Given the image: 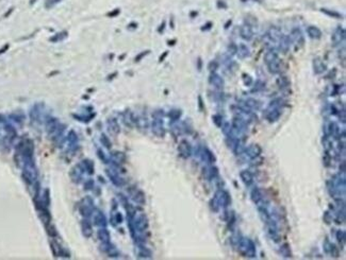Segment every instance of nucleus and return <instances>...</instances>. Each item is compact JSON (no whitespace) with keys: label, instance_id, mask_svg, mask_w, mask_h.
<instances>
[{"label":"nucleus","instance_id":"obj_56","mask_svg":"<svg viewBox=\"0 0 346 260\" xmlns=\"http://www.w3.org/2000/svg\"><path fill=\"white\" fill-rule=\"evenodd\" d=\"M166 55H167V52H165V53H164V54H163L162 56H161V58H160V62H162L163 60H164V58H165Z\"/></svg>","mask_w":346,"mask_h":260},{"label":"nucleus","instance_id":"obj_47","mask_svg":"<svg viewBox=\"0 0 346 260\" xmlns=\"http://www.w3.org/2000/svg\"><path fill=\"white\" fill-rule=\"evenodd\" d=\"M237 48H238V46L235 45V44L232 43L229 45V47H228V51H229V53L231 54V55H234V54L237 53Z\"/></svg>","mask_w":346,"mask_h":260},{"label":"nucleus","instance_id":"obj_35","mask_svg":"<svg viewBox=\"0 0 346 260\" xmlns=\"http://www.w3.org/2000/svg\"><path fill=\"white\" fill-rule=\"evenodd\" d=\"M322 12L325 13L326 15L330 16V17H332V18H342L341 14L336 12V11H331V10H328V9H322Z\"/></svg>","mask_w":346,"mask_h":260},{"label":"nucleus","instance_id":"obj_16","mask_svg":"<svg viewBox=\"0 0 346 260\" xmlns=\"http://www.w3.org/2000/svg\"><path fill=\"white\" fill-rule=\"evenodd\" d=\"M243 102H244V104L250 111H259L261 109V105H262L259 100H257V99L254 98H247L245 100H243Z\"/></svg>","mask_w":346,"mask_h":260},{"label":"nucleus","instance_id":"obj_54","mask_svg":"<svg viewBox=\"0 0 346 260\" xmlns=\"http://www.w3.org/2000/svg\"><path fill=\"white\" fill-rule=\"evenodd\" d=\"M201 65H202L201 58H198V70H200V69H201Z\"/></svg>","mask_w":346,"mask_h":260},{"label":"nucleus","instance_id":"obj_19","mask_svg":"<svg viewBox=\"0 0 346 260\" xmlns=\"http://www.w3.org/2000/svg\"><path fill=\"white\" fill-rule=\"evenodd\" d=\"M240 178L246 186H250L254 183V176L249 170H242L240 172Z\"/></svg>","mask_w":346,"mask_h":260},{"label":"nucleus","instance_id":"obj_34","mask_svg":"<svg viewBox=\"0 0 346 260\" xmlns=\"http://www.w3.org/2000/svg\"><path fill=\"white\" fill-rule=\"evenodd\" d=\"M209 205H210V209L212 210L213 212H218L219 211V205L218 203H217V201L215 200V197H212L211 200H210V202H209Z\"/></svg>","mask_w":346,"mask_h":260},{"label":"nucleus","instance_id":"obj_20","mask_svg":"<svg viewBox=\"0 0 346 260\" xmlns=\"http://www.w3.org/2000/svg\"><path fill=\"white\" fill-rule=\"evenodd\" d=\"M147 227H148L147 218H146L145 215H141L138 218V220H136V222H135V228L139 229V232H144L145 229H147Z\"/></svg>","mask_w":346,"mask_h":260},{"label":"nucleus","instance_id":"obj_15","mask_svg":"<svg viewBox=\"0 0 346 260\" xmlns=\"http://www.w3.org/2000/svg\"><path fill=\"white\" fill-rule=\"evenodd\" d=\"M326 65L321 58H315L313 60V69H314V73L315 74H322L323 72L326 71Z\"/></svg>","mask_w":346,"mask_h":260},{"label":"nucleus","instance_id":"obj_10","mask_svg":"<svg viewBox=\"0 0 346 260\" xmlns=\"http://www.w3.org/2000/svg\"><path fill=\"white\" fill-rule=\"evenodd\" d=\"M200 155H201V159H202L204 162H208V164L212 165V164H214V162H216V157H215L214 153L210 149H208L207 146H204V148H202V150H201V152H200Z\"/></svg>","mask_w":346,"mask_h":260},{"label":"nucleus","instance_id":"obj_41","mask_svg":"<svg viewBox=\"0 0 346 260\" xmlns=\"http://www.w3.org/2000/svg\"><path fill=\"white\" fill-rule=\"evenodd\" d=\"M124 121H125V123L127 124V125H131V124H132L133 118H132V115H131V113L127 111V113L124 115Z\"/></svg>","mask_w":346,"mask_h":260},{"label":"nucleus","instance_id":"obj_18","mask_svg":"<svg viewBox=\"0 0 346 260\" xmlns=\"http://www.w3.org/2000/svg\"><path fill=\"white\" fill-rule=\"evenodd\" d=\"M250 199L256 205H259L263 202V197L262 192L258 187H254V189L250 191Z\"/></svg>","mask_w":346,"mask_h":260},{"label":"nucleus","instance_id":"obj_1","mask_svg":"<svg viewBox=\"0 0 346 260\" xmlns=\"http://www.w3.org/2000/svg\"><path fill=\"white\" fill-rule=\"evenodd\" d=\"M284 106V102L282 99H274L270 102L267 109L264 111V117L270 122H276L281 116V111Z\"/></svg>","mask_w":346,"mask_h":260},{"label":"nucleus","instance_id":"obj_23","mask_svg":"<svg viewBox=\"0 0 346 260\" xmlns=\"http://www.w3.org/2000/svg\"><path fill=\"white\" fill-rule=\"evenodd\" d=\"M307 32H308L309 37L312 39H320L322 37V31L315 25H309L307 28Z\"/></svg>","mask_w":346,"mask_h":260},{"label":"nucleus","instance_id":"obj_6","mask_svg":"<svg viewBox=\"0 0 346 260\" xmlns=\"http://www.w3.org/2000/svg\"><path fill=\"white\" fill-rule=\"evenodd\" d=\"M345 30H344V28H342L341 25H339V27H336V29L334 31V33H332V36H331V41H332V43H334V46H338V45H341V43H343L344 41H345Z\"/></svg>","mask_w":346,"mask_h":260},{"label":"nucleus","instance_id":"obj_29","mask_svg":"<svg viewBox=\"0 0 346 260\" xmlns=\"http://www.w3.org/2000/svg\"><path fill=\"white\" fill-rule=\"evenodd\" d=\"M336 240H338L339 244L341 245V246H344V244H345V239H346V234L344 230H338L336 234Z\"/></svg>","mask_w":346,"mask_h":260},{"label":"nucleus","instance_id":"obj_40","mask_svg":"<svg viewBox=\"0 0 346 260\" xmlns=\"http://www.w3.org/2000/svg\"><path fill=\"white\" fill-rule=\"evenodd\" d=\"M329 254L331 255V257H334V258H338L339 256H340V251H339V248H336L334 243H331V248H330Z\"/></svg>","mask_w":346,"mask_h":260},{"label":"nucleus","instance_id":"obj_26","mask_svg":"<svg viewBox=\"0 0 346 260\" xmlns=\"http://www.w3.org/2000/svg\"><path fill=\"white\" fill-rule=\"evenodd\" d=\"M108 125H109V130H110V132H111L112 134L116 135V134H118V133L120 132L119 125H118V123H117V121L115 120V119H109V121H108Z\"/></svg>","mask_w":346,"mask_h":260},{"label":"nucleus","instance_id":"obj_8","mask_svg":"<svg viewBox=\"0 0 346 260\" xmlns=\"http://www.w3.org/2000/svg\"><path fill=\"white\" fill-rule=\"evenodd\" d=\"M209 83L217 89H223L225 86L224 79L221 78L219 74H217L216 72H211V74L209 76Z\"/></svg>","mask_w":346,"mask_h":260},{"label":"nucleus","instance_id":"obj_50","mask_svg":"<svg viewBox=\"0 0 346 260\" xmlns=\"http://www.w3.org/2000/svg\"><path fill=\"white\" fill-rule=\"evenodd\" d=\"M115 218H116V222L117 223H122V215H120L119 212H117L116 216H115Z\"/></svg>","mask_w":346,"mask_h":260},{"label":"nucleus","instance_id":"obj_25","mask_svg":"<svg viewBox=\"0 0 346 260\" xmlns=\"http://www.w3.org/2000/svg\"><path fill=\"white\" fill-rule=\"evenodd\" d=\"M280 254L283 258H292V251H291V246L289 243H283L280 246Z\"/></svg>","mask_w":346,"mask_h":260},{"label":"nucleus","instance_id":"obj_46","mask_svg":"<svg viewBox=\"0 0 346 260\" xmlns=\"http://www.w3.org/2000/svg\"><path fill=\"white\" fill-rule=\"evenodd\" d=\"M213 100L217 102L224 101V95L221 92H213Z\"/></svg>","mask_w":346,"mask_h":260},{"label":"nucleus","instance_id":"obj_33","mask_svg":"<svg viewBox=\"0 0 346 260\" xmlns=\"http://www.w3.org/2000/svg\"><path fill=\"white\" fill-rule=\"evenodd\" d=\"M113 159H114L117 164H122L126 160V156L122 152H115L114 154H113Z\"/></svg>","mask_w":346,"mask_h":260},{"label":"nucleus","instance_id":"obj_14","mask_svg":"<svg viewBox=\"0 0 346 260\" xmlns=\"http://www.w3.org/2000/svg\"><path fill=\"white\" fill-rule=\"evenodd\" d=\"M278 48L280 49V50L282 51L283 53H287L289 51V49H290V46H291V39L289 36L287 35H281V37L279 38V41H278Z\"/></svg>","mask_w":346,"mask_h":260},{"label":"nucleus","instance_id":"obj_37","mask_svg":"<svg viewBox=\"0 0 346 260\" xmlns=\"http://www.w3.org/2000/svg\"><path fill=\"white\" fill-rule=\"evenodd\" d=\"M168 116H169V118H171L173 121H176V120H178V119L181 117V111H179V109H173V111H169Z\"/></svg>","mask_w":346,"mask_h":260},{"label":"nucleus","instance_id":"obj_42","mask_svg":"<svg viewBox=\"0 0 346 260\" xmlns=\"http://www.w3.org/2000/svg\"><path fill=\"white\" fill-rule=\"evenodd\" d=\"M323 219H324V222L326 223V224H330L331 222H332V215H331L329 211H325L324 212V216H323Z\"/></svg>","mask_w":346,"mask_h":260},{"label":"nucleus","instance_id":"obj_31","mask_svg":"<svg viewBox=\"0 0 346 260\" xmlns=\"http://www.w3.org/2000/svg\"><path fill=\"white\" fill-rule=\"evenodd\" d=\"M212 120H213V123L217 126V127H221V125L224 124V118L223 116L219 114H215L212 116Z\"/></svg>","mask_w":346,"mask_h":260},{"label":"nucleus","instance_id":"obj_22","mask_svg":"<svg viewBox=\"0 0 346 260\" xmlns=\"http://www.w3.org/2000/svg\"><path fill=\"white\" fill-rule=\"evenodd\" d=\"M280 64H281V62H280V58H278L276 60H274V61L266 64L267 69H268V71L272 74H277V73L280 72Z\"/></svg>","mask_w":346,"mask_h":260},{"label":"nucleus","instance_id":"obj_7","mask_svg":"<svg viewBox=\"0 0 346 260\" xmlns=\"http://www.w3.org/2000/svg\"><path fill=\"white\" fill-rule=\"evenodd\" d=\"M152 132L155 136L163 137L165 135V129L163 126V120L161 117H155L152 122Z\"/></svg>","mask_w":346,"mask_h":260},{"label":"nucleus","instance_id":"obj_39","mask_svg":"<svg viewBox=\"0 0 346 260\" xmlns=\"http://www.w3.org/2000/svg\"><path fill=\"white\" fill-rule=\"evenodd\" d=\"M218 66H219V64L217 63L216 61H211L208 64V70L210 71V72H215V71L218 69Z\"/></svg>","mask_w":346,"mask_h":260},{"label":"nucleus","instance_id":"obj_38","mask_svg":"<svg viewBox=\"0 0 346 260\" xmlns=\"http://www.w3.org/2000/svg\"><path fill=\"white\" fill-rule=\"evenodd\" d=\"M98 236H99L100 240H102L103 242H109V239H110V235L109 232H108V230L106 229H101L99 230V232H98Z\"/></svg>","mask_w":346,"mask_h":260},{"label":"nucleus","instance_id":"obj_27","mask_svg":"<svg viewBox=\"0 0 346 260\" xmlns=\"http://www.w3.org/2000/svg\"><path fill=\"white\" fill-rule=\"evenodd\" d=\"M132 197H133V201L136 202L138 204H141V205L145 204V194L141 190H138V191L135 192Z\"/></svg>","mask_w":346,"mask_h":260},{"label":"nucleus","instance_id":"obj_3","mask_svg":"<svg viewBox=\"0 0 346 260\" xmlns=\"http://www.w3.org/2000/svg\"><path fill=\"white\" fill-rule=\"evenodd\" d=\"M214 197L218 203L219 207L227 208L231 205V195L227 190L223 189V188H219L218 190H216Z\"/></svg>","mask_w":346,"mask_h":260},{"label":"nucleus","instance_id":"obj_13","mask_svg":"<svg viewBox=\"0 0 346 260\" xmlns=\"http://www.w3.org/2000/svg\"><path fill=\"white\" fill-rule=\"evenodd\" d=\"M258 212H259L260 219L262 220V222L265 223V224H267V223L270 222V220L273 219L272 215H270V211L267 210V208L265 207L264 205H263V206H261V205H258Z\"/></svg>","mask_w":346,"mask_h":260},{"label":"nucleus","instance_id":"obj_12","mask_svg":"<svg viewBox=\"0 0 346 260\" xmlns=\"http://www.w3.org/2000/svg\"><path fill=\"white\" fill-rule=\"evenodd\" d=\"M204 172H206L207 178L210 179V181H215V179L218 178V176H219L218 168L214 166L213 164H212L211 166L207 167V168H204Z\"/></svg>","mask_w":346,"mask_h":260},{"label":"nucleus","instance_id":"obj_43","mask_svg":"<svg viewBox=\"0 0 346 260\" xmlns=\"http://www.w3.org/2000/svg\"><path fill=\"white\" fill-rule=\"evenodd\" d=\"M96 221H97V224L98 225H101V226H106V218H104V216L102 215V213H98V216H97L96 218Z\"/></svg>","mask_w":346,"mask_h":260},{"label":"nucleus","instance_id":"obj_51","mask_svg":"<svg viewBox=\"0 0 346 260\" xmlns=\"http://www.w3.org/2000/svg\"><path fill=\"white\" fill-rule=\"evenodd\" d=\"M211 27H212V23H208L206 25H204V28H201V30H202V31H205V30H210V29H211Z\"/></svg>","mask_w":346,"mask_h":260},{"label":"nucleus","instance_id":"obj_49","mask_svg":"<svg viewBox=\"0 0 346 260\" xmlns=\"http://www.w3.org/2000/svg\"><path fill=\"white\" fill-rule=\"evenodd\" d=\"M148 53H149V51H145V52H143V53H141V54H139V55L135 58V62H139L141 58H143L145 55H147Z\"/></svg>","mask_w":346,"mask_h":260},{"label":"nucleus","instance_id":"obj_11","mask_svg":"<svg viewBox=\"0 0 346 260\" xmlns=\"http://www.w3.org/2000/svg\"><path fill=\"white\" fill-rule=\"evenodd\" d=\"M240 34H241V37L244 41H247V42L251 41L252 37H254V31H252L250 25H248V23H245V25H243L241 27V29H240Z\"/></svg>","mask_w":346,"mask_h":260},{"label":"nucleus","instance_id":"obj_30","mask_svg":"<svg viewBox=\"0 0 346 260\" xmlns=\"http://www.w3.org/2000/svg\"><path fill=\"white\" fill-rule=\"evenodd\" d=\"M264 88H265L264 82H262L261 80H258V81H256V83H254V88L251 89V92H259V91H262Z\"/></svg>","mask_w":346,"mask_h":260},{"label":"nucleus","instance_id":"obj_48","mask_svg":"<svg viewBox=\"0 0 346 260\" xmlns=\"http://www.w3.org/2000/svg\"><path fill=\"white\" fill-rule=\"evenodd\" d=\"M101 141L103 142V144L107 146V148H109V149L111 148V142H110V140L107 138V137L104 136V135H102V136H101Z\"/></svg>","mask_w":346,"mask_h":260},{"label":"nucleus","instance_id":"obj_5","mask_svg":"<svg viewBox=\"0 0 346 260\" xmlns=\"http://www.w3.org/2000/svg\"><path fill=\"white\" fill-rule=\"evenodd\" d=\"M291 39V43L295 44L297 47H301L305 43V38H303V32L299 28H294L291 31V35L289 36Z\"/></svg>","mask_w":346,"mask_h":260},{"label":"nucleus","instance_id":"obj_36","mask_svg":"<svg viewBox=\"0 0 346 260\" xmlns=\"http://www.w3.org/2000/svg\"><path fill=\"white\" fill-rule=\"evenodd\" d=\"M323 165L326 168H329L331 166V155L327 151H325V154L323 156Z\"/></svg>","mask_w":346,"mask_h":260},{"label":"nucleus","instance_id":"obj_45","mask_svg":"<svg viewBox=\"0 0 346 260\" xmlns=\"http://www.w3.org/2000/svg\"><path fill=\"white\" fill-rule=\"evenodd\" d=\"M324 252L326 253V254H329V252H330V248H331V242L329 241L327 238L325 239V241H324Z\"/></svg>","mask_w":346,"mask_h":260},{"label":"nucleus","instance_id":"obj_44","mask_svg":"<svg viewBox=\"0 0 346 260\" xmlns=\"http://www.w3.org/2000/svg\"><path fill=\"white\" fill-rule=\"evenodd\" d=\"M243 82H244V84L246 86H250L252 84L251 76H250L249 74H246V73H244V74H243Z\"/></svg>","mask_w":346,"mask_h":260},{"label":"nucleus","instance_id":"obj_4","mask_svg":"<svg viewBox=\"0 0 346 260\" xmlns=\"http://www.w3.org/2000/svg\"><path fill=\"white\" fill-rule=\"evenodd\" d=\"M244 152L246 156L252 160V159H256L262 154V148L259 146L258 143H251L247 146L246 149H244Z\"/></svg>","mask_w":346,"mask_h":260},{"label":"nucleus","instance_id":"obj_21","mask_svg":"<svg viewBox=\"0 0 346 260\" xmlns=\"http://www.w3.org/2000/svg\"><path fill=\"white\" fill-rule=\"evenodd\" d=\"M223 219L226 221L227 224H228V226H229V227L232 229V226L234 225V223H235V220H237V217H235V213H234L233 210H225Z\"/></svg>","mask_w":346,"mask_h":260},{"label":"nucleus","instance_id":"obj_17","mask_svg":"<svg viewBox=\"0 0 346 260\" xmlns=\"http://www.w3.org/2000/svg\"><path fill=\"white\" fill-rule=\"evenodd\" d=\"M235 54H237L240 60H244V58H248L250 55V50L245 44H241V45L238 46L237 53Z\"/></svg>","mask_w":346,"mask_h":260},{"label":"nucleus","instance_id":"obj_55","mask_svg":"<svg viewBox=\"0 0 346 260\" xmlns=\"http://www.w3.org/2000/svg\"><path fill=\"white\" fill-rule=\"evenodd\" d=\"M118 13H119V10H116V11H114V12H113V13H110V14H109V16L116 15V14H118Z\"/></svg>","mask_w":346,"mask_h":260},{"label":"nucleus","instance_id":"obj_53","mask_svg":"<svg viewBox=\"0 0 346 260\" xmlns=\"http://www.w3.org/2000/svg\"><path fill=\"white\" fill-rule=\"evenodd\" d=\"M217 7H218V8H221H221H226L227 5L225 4L224 2H221V1H218V2H217Z\"/></svg>","mask_w":346,"mask_h":260},{"label":"nucleus","instance_id":"obj_28","mask_svg":"<svg viewBox=\"0 0 346 260\" xmlns=\"http://www.w3.org/2000/svg\"><path fill=\"white\" fill-rule=\"evenodd\" d=\"M277 85L279 86L280 88H288L290 86V81L287 76H280L277 80Z\"/></svg>","mask_w":346,"mask_h":260},{"label":"nucleus","instance_id":"obj_32","mask_svg":"<svg viewBox=\"0 0 346 260\" xmlns=\"http://www.w3.org/2000/svg\"><path fill=\"white\" fill-rule=\"evenodd\" d=\"M221 131H223V134L225 135V136H230L231 135V132H232V125L229 123V122H225L223 125H221Z\"/></svg>","mask_w":346,"mask_h":260},{"label":"nucleus","instance_id":"obj_24","mask_svg":"<svg viewBox=\"0 0 346 260\" xmlns=\"http://www.w3.org/2000/svg\"><path fill=\"white\" fill-rule=\"evenodd\" d=\"M267 34H268V36H270V38L272 39L273 42L275 44L278 43V41H279V38L281 37V35H282V33H281V31L279 30L278 28H276V27H273V28H270V30H268V32H267Z\"/></svg>","mask_w":346,"mask_h":260},{"label":"nucleus","instance_id":"obj_52","mask_svg":"<svg viewBox=\"0 0 346 260\" xmlns=\"http://www.w3.org/2000/svg\"><path fill=\"white\" fill-rule=\"evenodd\" d=\"M198 101H199V109L202 111L204 109V104H202V100H201V97H198Z\"/></svg>","mask_w":346,"mask_h":260},{"label":"nucleus","instance_id":"obj_9","mask_svg":"<svg viewBox=\"0 0 346 260\" xmlns=\"http://www.w3.org/2000/svg\"><path fill=\"white\" fill-rule=\"evenodd\" d=\"M178 151L180 153L181 157L183 158H188V157L192 155V146L190 144V142L188 140H182V141L179 143L178 146Z\"/></svg>","mask_w":346,"mask_h":260},{"label":"nucleus","instance_id":"obj_2","mask_svg":"<svg viewBox=\"0 0 346 260\" xmlns=\"http://www.w3.org/2000/svg\"><path fill=\"white\" fill-rule=\"evenodd\" d=\"M238 251L241 255L247 258H256L257 256V248L256 244L251 239L246 237H241L239 243H238Z\"/></svg>","mask_w":346,"mask_h":260}]
</instances>
